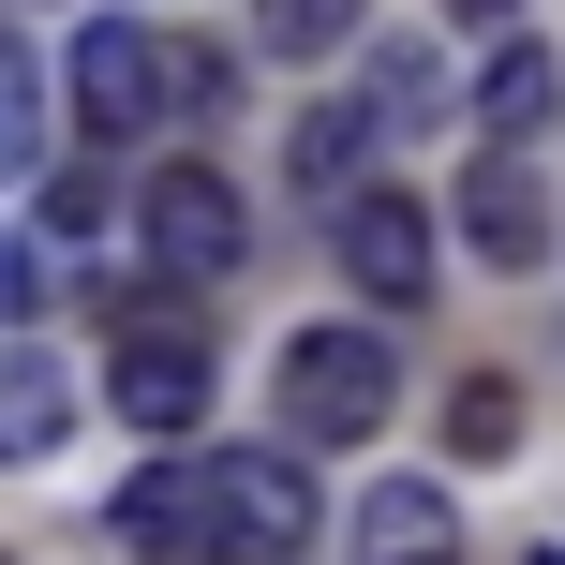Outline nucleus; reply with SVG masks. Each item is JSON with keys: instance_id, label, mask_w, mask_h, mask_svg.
Wrapping results in <instances>:
<instances>
[{"instance_id": "1", "label": "nucleus", "mask_w": 565, "mask_h": 565, "mask_svg": "<svg viewBox=\"0 0 565 565\" xmlns=\"http://www.w3.org/2000/svg\"><path fill=\"white\" fill-rule=\"evenodd\" d=\"M387 402H402V358L372 328H298L282 342V431L298 447H372Z\"/></svg>"}, {"instance_id": "2", "label": "nucleus", "mask_w": 565, "mask_h": 565, "mask_svg": "<svg viewBox=\"0 0 565 565\" xmlns=\"http://www.w3.org/2000/svg\"><path fill=\"white\" fill-rule=\"evenodd\" d=\"M135 238H149V268H164V282H238V254H254V209H238L224 164H164V179L135 194Z\"/></svg>"}, {"instance_id": "3", "label": "nucleus", "mask_w": 565, "mask_h": 565, "mask_svg": "<svg viewBox=\"0 0 565 565\" xmlns=\"http://www.w3.org/2000/svg\"><path fill=\"white\" fill-rule=\"evenodd\" d=\"M119 551H149V565H238L224 461H149V477H119Z\"/></svg>"}, {"instance_id": "4", "label": "nucleus", "mask_w": 565, "mask_h": 565, "mask_svg": "<svg viewBox=\"0 0 565 565\" xmlns=\"http://www.w3.org/2000/svg\"><path fill=\"white\" fill-rule=\"evenodd\" d=\"M105 402L135 431H194L209 417V342L179 328L164 298H135V328H119V358H105Z\"/></svg>"}, {"instance_id": "5", "label": "nucleus", "mask_w": 565, "mask_h": 565, "mask_svg": "<svg viewBox=\"0 0 565 565\" xmlns=\"http://www.w3.org/2000/svg\"><path fill=\"white\" fill-rule=\"evenodd\" d=\"M328 254H342V282H358L372 312H417V298H431V209L387 194V179H358L342 224H328Z\"/></svg>"}, {"instance_id": "6", "label": "nucleus", "mask_w": 565, "mask_h": 565, "mask_svg": "<svg viewBox=\"0 0 565 565\" xmlns=\"http://www.w3.org/2000/svg\"><path fill=\"white\" fill-rule=\"evenodd\" d=\"M60 89H75V119H89V135H149V119H164V30H135V15L75 30Z\"/></svg>"}, {"instance_id": "7", "label": "nucleus", "mask_w": 565, "mask_h": 565, "mask_svg": "<svg viewBox=\"0 0 565 565\" xmlns=\"http://www.w3.org/2000/svg\"><path fill=\"white\" fill-rule=\"evenodd\" d=\"M461 238H477L491 268H536L551 254V179L521 164V149H477V164H461Z\"/></svg>"}, {"instance_id": "8", "label": "nucleus", "mask_w": 565, "mask_h": 565, "mask_svg": "<svg viewBox=\"0 0 565 565\" xmlns=\"http://www.w3.org/2000/svg\"><path fill=\"white\" fill-rule=\"evenodd\" d=\"M224 536L254 551V565H282V551L312 536V477H298L282 447H238V461H224Z\"/></svg>"}, {"instance_id": "9", "label": "nucleus", "mask_w": 565, "mask_h": 565, "mask_svg": "<svg viewBox=\"0 0 565 565\" xmlns=\"http://www.w3.org/2000/svg\"><path fill=\"white\" fill-rule=\"evenodd\" d=\"M447 551H461V521H447L431 477H372L358 491V565H447Z\"/></svg>"}, {"instance_id": "10", "label": "nucleus", "mask_w": 565, "mask_h": 565, "mask_svg": "<svg viewBox=\"0 0 565 565\" xmlns=\"http://www.w3.org/2000/svg\"><path fill=\"white\" fill-rule=\"evenodd\" d=\"M551 105H565V60H551V45H491V75H477V135H491V149H536Z\"/></svg>"}, {"instance_id": "11", "label": "nucleus", "mask_w": 565, "mask_h": 565, "mask_svg": "<svg viewBox=\"0 0 565 565\" xmlns=\"http://www.w3.org/2000/svg\"><path fill=\"white\" fill-rule=\"evenodd\" d=\"M0 447H15V461L60 447V358H45V342H15V372H0Z\"/></svg>"}, {"instance_id": "12", "label": "nucleus", "mask_w": 565, "mask_h": 565, "mask_svg": "<svg viewBox=\"0 0 565 565\" xmlns=\"http://www.w3.org/2000/svg\"><path fill=\"white\" fill-rule=\"evenodd\" d=\"M521 447V387H507V372H461V387H447V461H507Z\"/></svg>"}, {"instance_id": "13", "label": "nucleus", "mask_w": 565, "mask_h": 565, "mask_svg": "<svg viewBox=\"0 0 565 565\" xmlns=\"http://www.w3.org/2000/svg\"><path fill=\"white\" fill-rule=\"evenodd\" d=\"M358 15L372 0H254V45L268 60H328V45H358Z\"/></svg>"}, {"instance_id": "14", "label": "nucleus", "mask_w": 565, "mask_h": 565, "mask_svg": "<svg viewBox=\"0 0 565 565\" xmlns=\"http://www.w3.org/2000/svg\"><path fill=\"white\" fill-rule=\"evenodd\" d=\"M372 135H387V119H358V105H312V119H298V179H312V194H342Z\"/></svg>"}, {"instance_id": "15", "label": "nucleus", "mask_w": 565, "mask_h": 565, "mask_svg": "<svg viewBox=\"0 0 565 565\" xmlns=\"http://www.w3.org/2000/svg\"><path fill=\"white\" fill-rule=\"evenodd\" d=\"M224 89H238V60H224V45H194V30H164V119H209Z\"/></svg>"}, {"instance_id": "16", "label": "nucleus", "mask_w": 565, "mask_h": 565, "mask_svg": "<svg viewBox=\"0 0 565 565\" xmlns=\"http://www.w3.org/2000/svg\"><path fill=\"white\" fill-rule=\"evenodd\" d=\"M372 119H387V135H417V119H431V60H417V45L372 60Z\"/></svg>"}, {"instance_id": "17", "label": "nucleus", "mask_w": 565, "mask_h": 565, "mask_svg": "<svg viewBox=\"0 0 565 565\" xmlns=\"http://www.w3.org/2000/svg\"><path fill=\"white\" fill-rule=\"evenodd\" d=\"M0 119H15V164H45V60H0Z\"/></svg>"}, {"instance_id": "18", "label": "nucleus", "mask_w": 565, "mask_h": 565, "mask_svg": "<svg viewBox=\"0 0 565 565\" xmlns=\"http://www.w3.org/2000/svg\"><path fill=\"white\" fill-rule=\"evenodd\" d=\"M447 15H461V30H477V15H521V0H447Z\"/></svg>"}, {"instance_id": "19", "label": "nucleus", "mask_w": 565, "mask_h": 565, "mask_svg": "<svg viewBox=\"0 0 565 565\" xmlns=\"http://www.w3.org/2000/svg\"><path fill=\"white\" fill-rule=\"evenodd\" d=\"M536 565H565V551H536Z\"/></svg>"}]
</instances>
